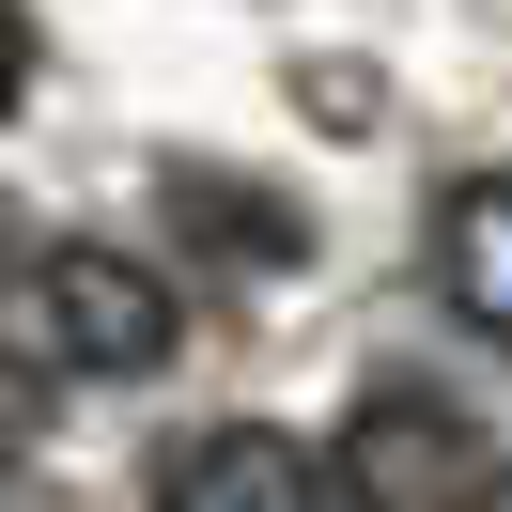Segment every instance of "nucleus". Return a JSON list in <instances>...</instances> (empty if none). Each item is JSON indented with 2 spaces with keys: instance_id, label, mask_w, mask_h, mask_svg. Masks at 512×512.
<instances>
[{
  "instance_id": "obj_6",
  "label": "nucleus",
  "mask_w": 512,
  "mask_h": 512,
  "mask_svg": "<svg viewBox=\"0 0 512 512\" xmlns=\"http://www.w3.org/2000/svg\"><path fill=\"white\" fill-rule=\"evenodd\" d=\"M32 94V16H16V0H0V109Z\"/></svg>"
},
{
  "instance_id": "obj_2",
  "label": "nucleus",
  "mask_w": 512,
  "mask_h": 512,
  "mask_svg": "<svg viewBox=\"0 0 512 512\" xmlns=\"http://www.w3.org/2000/svg\"><path fill=\"white\" fill-rule=\"evenodd\" d=\"M32 311H47V357H63V373H156L171 357V280L125 264V249H47Z\"/></svg>"
},
{
  "instance_id": "obj_7",
  "label": "nucleus",
  "mask_w": 512,
  "mask_h": 512,
  "mask_svg": "<svg viewBox=\"0 0 512 512\" xmlns=\"http://www.w3.org/2000/svg\"><path fill=\"white\" fill-rule=\"evenodd\" d=\"M32 264H47V249H16V218H0V280H32Z\"/></svg>"
},
{
  "instance_id": "obj_5",
  "label": "nucleus",
  "mask_w": 512,
  "mask_h": 512,
  "mask_svg": "<svg viewBox=\"0 0 512 512\" xmlns=\"http://www.w3.org/2000/svg\"><path fill=\"white\" fill-rule=\"evenodd\" d=\"M171 218L218 233L233 264H264V280H280V264H311V218H295V202H264V187H233V171H171Z\"/></svg>"
},
{
  "instance_id": "obj_3",
  "label": "nucleus",
  "mask_w": 512,
  "mask_h": 512,
  "mask_svg": "<svg viewBox=\"0 0 512 512\" xmlns=\"http://www.w3.org/2000/svg\"><path fill=\"white\" fill-rule=\"evenodd\" d=\"M326 497H342V466H311V450L264 435V419L187 435V450H171V481H156V512H326Z\"/></svg>"
},
{
  "instance_id": "obj_4",
  "label": "nucleus",
  "mask_w": 512,
  "mask_h": 512,
  "mask_svg": "<svg viewBox=\"0 0 512 512\" xmlns=\"http://www.w3.org/2000/svg\"><path fill=\"white\" fill-rule=\"evenodd\" d=\"M435 280H450V311L481 342H512V171H466L435 202Z\"/></svg>"
},
{
  "instance_id": "obj_1",
  "label": "nucleus",
  "mask_w": 512,
  "mask_h": 512,
  "mask_svg": "<svg viewBox=\"0 0 512 512\" xmlns=\"http://www.w3.org/2000/svg\"><path fill=\"white\" fill-rule=\"evenodd\" d=\"M342 512H481L497 497V450H481L466 404H435V388H373V404L342 419Z\"/></svg>"
},
{
  "instance_id": "obj_8",
  "label": "nucleus",
  "mask_w": 512,
  "mask_h": 512,
  "mask_svg": "<svg viewBox=\"0 0 512 512\" xmlns=\"http://www.w3.org/2000/svg\"><path fill=\"white\" fill-rule=\"evenodd\" d=\"M481 512H512V481H497V497H481Z\"/></svg>"
}]
</instances>
